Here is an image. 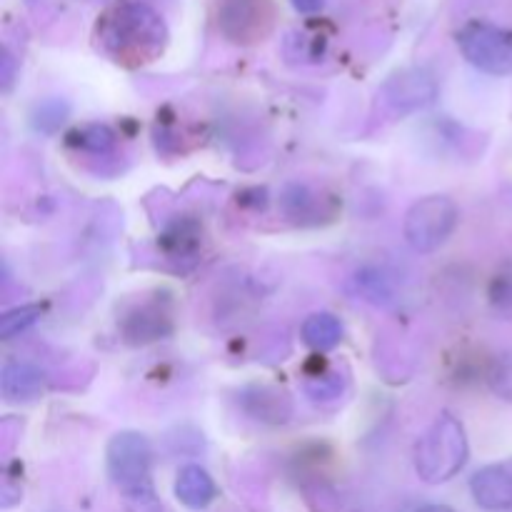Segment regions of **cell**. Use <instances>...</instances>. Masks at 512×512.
Returning a JSON list of instances; mask_svg holds the SVG:
<instances>
[{"mask_svg": "<svg viewBox=\"0 0 512 512\" xmlns=\"http://www.w3.org/2000/svg\"><path fill=\"white\" fill-rule=\"evenodd\" d=\"M468 455L470 445L463 423L453 415H443L415 445V473L428 485L448 483L465 468Z\"/></svg>", "mask_w": 512, "mask_h": 512, "instance_id": "obj_3", "label": "cell"}, {"mask_svg": "<svg viewBox=\"0 0 512 512\" xmlns=\"http://www.w3.org/2000/svg\"><path fill=\"white\" fill-rule=\"evenodd\" d=\"M280 205L283 213L295 223H310V218H318L320 210V195L313 188L303 183L285 185L280 193Z\"/></svg>", "mask_w": 512, "mask_h": 512, "instance_id": "obj_14", "label": "cell"}, {"mask_svg": "<svg viewBox=\"0 0 512 512\" xmlns=\"http://www.w3.org/2000/svg\"><path fill=\"white\" fill-rule=\"evenodd\" d=\"M490 388L503 400H512V353L500 355L490 370Z\"/></svg>", "mask_w": 512, "mask_h": 512, "instance_id": "obj_21", "label": "cell"}, {"mask_svg": "<svg viewBox=\"0 0 512 512\" xmlns=\"http://www.w3.org/2000/svg\"><path fill=\"white\" fill-rule=\"evenodd\" d=\"M460 53L488 75L512 73V35L485 20H473L458 33Z\"/></svg>", "mask_w": 512, "mask_h": 512, "instance_id": "obj_6", "label": "cell"}, {"mask_svg": "<svg viewBox=\"0 0 512 512\" xmlns=\"http://www.w3.org/2000/svg\"><path fill=\"white\" fill-rule=\"evenodd\" d=\"M438 98V83L423 68H408L390 75L380 88V103L393 115H410L425 110Z\"/></svg>", "mask_w": 512, "mask_h": 512, "instance_id": "obj_7", "label": "cell"}, {"mask_svg": "<svg viewBox=\"0 0 512 512\" xmlns=\"http://www.w3.org/2000/svg\"><path fill=\"white\" fill-rule=\"evenodd\" d=\"M470 493L483 510H512V458L478 470L470 480Z\"/></svg>", "mask_w": 512, "mask_h": 512, "instance_id": "obj_9", "label": "cell"}, {"mask_svg": "<svg viewBox=\"0 0 512 512\" xmlns=\"http://www.w3.org/2000/svg\"><path fill=\"white\" fill-rule=\"evenodd\" d=\"M95 38L110 60L123 68H143L163 55L168 25L143 0H115L98 18Z\"/></svg>", "mask_w": 512, "mask_h": 512, "instance_id": "obj_1", "label": "cell"}, {"mask_svg": "<svg viewBox=\"0 0 512 512\" xmlns=\"http://www.w3.org/2000/svg\"><path fill=\"white\" fill-rule=\"evenodd\" d=\"M240 405H243V410L250 418L270 425L288 423L290 415H293V403H290L288 395L283 390L268 388V385L245 388L240 393Z\"/></svg>", "mask_w": 512, "mask_h": 512, "instance_id": "obj_11", "label": "cell"}, {"mask_svg": "<svg viewBox=\"0 0 512 512\" xmlns=\"http://www.w3.org/2000/svg\"><path fill=\"white\" fill-rule=\"evenodd\" d=\"M493 303L498 305L500 310H505V313H512V275L495 280Z\"/></svg>", "mask_w": 512, "mask_h": 512, "instance_id": "obj_22", "label": "cell"}, {"mask_svg": "<svg viewBox=\"0 0 512 512\" xmlns=\"http://www.w3.org/2000/svg\"><path fill=\"white\" fill-rule=\"evenodd\" d=\"M0 63H3V90H10V85H13V80H15V60H13V55L8 53V50H3V60H0Z\"/></svg>", "mask_w": 512, "mask_h": 512, "instance_id": "obj_23", "label": "cell"}, {"mask_svg": "<svg viewBox=\"0 0 512 512\" xmlns=\"http://www.w3.org/2000/svg\"><path fill=\"white\" fill-rule=\"evenodd\" d=\"M120 330H123L125 340L133 345L153 343V340L173 333V313L163 300H145L125 315Z\"/></svg>", "mask_w": 512, "mask_h": 512, "instance_id": "obj_8", "label": "cell"}, {"mask_svg": "<svg viewBox=\"0 0 512 512\" xmlns=\"http://www.w3.org/2000/svg\"><path fill=\"white\" fill-rule=\"evenodd\" d=\"M43 310L45 308L40 303H28V305H20V308L8 310V313L0 318V338L13 340L15 335L30 330L40 320Z\"/></svg>", "mask_w": 512, "mask_h": 512, "instance_id": "obj_19", "label": "cell"}, {"mask_svg": "<svg viewBox=\"0 0 512 512\" xmlns=\"http://www.w3.org/2000/svg\"><path fill=\"white\" fill-rule=\"evenodd\" d=\"M345 390V378L338 370H325V373L308 375L305 380V393L313 403H333L343 395Z\"/></svg>", "mask_w": 512, "mask_h": 512, "instance_id": "obj_18", "label": "cell"}, {"mask_svg": "<svg viewBox=\"0 0 512 512\" xmlns=\"http://www.w3.org/2000/svg\"><path fill=\"white\" fill-rule=\"evenodd\" d=\"M153 448L148 438L125 430L108 443V473L130 512H163L153 488Z\"/></svg>", "mask_w": 512, "mask_h": 512, "instance_id": "obj_2", "label": "cell"}, {"mask_svg": "<svg viewBox=\"0 0 512 512\" xmlns=\"http://www.w3.org/2000/svg\"><path fill=\"white\" fill-rule=\"evenodd\" d=\"M45 373L33 363L25 360H10L0 373V390L8 403H30L40 398L45 390Z\"/></svg>", "mask_w": 512, "mask_h": 512, "instance_id": "obj_10", "label": "cell"}, {"mask_svg": "<svg viewBox=\"0 0 512 512\" xmlns=\"http://www.w3.org/2000/svg\"><path fill=\"white\" fill-rule=\"evenodd\" d=\"M218 495L215 480L200 465H185L175 480V498L188 510H205Z\"/></svg>", "mask_w": 512, "mask_h": 512, "instance_id": "obj_12", "label": "cell"}, {"mask_svg": "<svg viewBox=\"0 0 512 512\" xmlns=\"http://www.w3.org/2000/svg\"><path fill=\"white\" fill-rule=\"evenodd\" d=\"M415 512H455V510L445 508V505H425V508H420V510H415Z\"/></svg>", "mask_w": 512, "mask_h": 512, "instance_id": "obj_25", "label": "cell"}, {"mask_svg": "<svg viewBox=\"0 0 512 512\" xmlns=\"http://www.w3.org/2000/svg\"><path fill=\"white\" fill-rule=\"evenodd\" d=\"M355 288H358V293L373 305H383V308H388V305L395 300L393 283L388 280V275H383L375 268L360 270V273L355 275Z\"/></svg>", "mask_w": 512, "mask_h": 512, "instance_id": "obj_16", "label": "cell"}, {"mask_svg": "<svg viewBox=\"0 0 512 512\" xmlns=\"http://www.w3.org/2000/svg\"><path fill=\"white\" fill-rule=\"evenodd\" d=\"M458 205L448 195L420 198L405 215V240L415 253H433L458 228Z\"/></svg>", "mask_w": 512, "mask_h": 512, "instance_id": "obj_4", "label": "cell"}, {"mask_svg": "<svg viewBox=\"0 0 512 512\" xmlns=\"http://www.w3.org/2000/svg\"><path fill=\"white\" fill-rule=\"evenodd\" d=\"M290 3L295 5V10H298V13L313 15V13H320V10H323L325 0H290Z\"/></svg>", "mask_w": 512, "mask_h": 512, "instance_id": "obj_24", "label": "cell"}, {"mask_svg": "<svg viewBox=\"0 0 512 512\" xmlns=\"http://www.w3.org/2000/svg\"><path fill=\"white\" fill-rule=\"evenodd\" d=\"M163 245H165V250H168L170 260L190 258V255L198 253L200 228L195 223H190V220L175 223L173 228L163 235Z\"/></svg>", "mask_w": 512, "mask_h": 512, "instance_id": "obj_15", "label": "cell"}, {"mask_svg": "<svg viewBox=\"0 0 512 512\" xmlns=\"http://www.w3.org/2000/svg\"><path fill=\"white\" fill-rule=\"evenodd\" d=\"M70 145H78L85 153L108 155L115 148V133L108 125H85L70 135Z\"/></svg>", "mask_w": 512, "mask_h": 512, "instance_id": "obj_17", "label": "cell"}, {"mask_svg": "<svg viewBox=\"0 0 512 512\" xmlns=\"http://www.w3.org/2000/svg\"><path fill=\"white\" fill-rule=\"evenodd\" d=\"M68 113H70L68 103L53 98V100H43V103L33 110V118L30 120H33V128L40 130V133H55V130L65 123Z\"/></svg>", "mask_w": 512, "mask_h": 512, "instance_id": "obj_20", "label": "cell"}, {"mask_svg": "<svg viewBox=\"0 0 512 512\" xmlns=\"http://www.w3.org/2000/svg\"><path fill=\"white\" fill-rule=\"evenodd\" d=\"M215 23L230 43H263L275 28V3L273 0H215Z\"/></svg>", "mask_w": 512, "mask_h": 512, "instance_id": "obj_5", "label": "cell"}, {"mask_svg": "<svg viewBox=\"0 0 512 512\" xmlns=\"http://www.w3.org/2000/svg\"><path fill=\"white\" fill-rule=\"evenodd\" d=\"M303 343L315 353H328L343 340V323L333 313H313L303 323Z\"/></svg>", "mask_w": 512, "mask_h": 512, "instance_id": "obj_13", "label": "cell"}]
</instances>
